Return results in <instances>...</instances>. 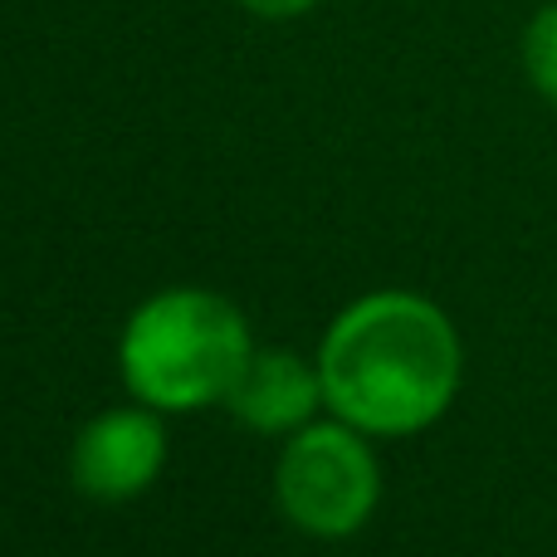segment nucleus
Here are the masks:
<instances>
[{"instance_id":"3","label":"nucleus","mask_w":557,"mask_h":557,"mask_svg":"<svg viewBox=\"0 0 557 557\" xmlns=\"http://www.w3.org/2000/svg\"><path fill=\"white\" fill-rule=\"evenodd\" d=\"M274 499L284 519L308 539H352L382 504V460L372 435L337 421H308L304 431L284 435L274 465Z\"/></svg>"},{"instance_id":"1","label":"nucleus","mask_w":557,"mask_h":557,"mask_svg":"<svg viewBox=\"0 0 557 557\" xmlns=\"http://www.w3.org/2000/svg\"><path fill=\"white\" fill-rule=\"evenodd\" d=\"M327 416L372 441H406L441 421L460 396L465 343L450 313L411 288L362 294L318 343Z\"/></svg>"},{"instance_id":"2","label":"nucleus","mask_w":557,"mask_h":557,"mask_svg":"<svg viewBox=\"0 0 557 557\" xmlns=\"http://www.w3.org/2000/svg\"><path fill=\"white\" fill-rule=\"evenodd\" d=\"M255 357V333L225 294L176 284L143 298L117 337V367L133 401L162 416L221 406Z\"/></svg>"},{"instance_id":"7","label":"nucleus","mask_w":557,"mask_h":557,"mask_svg":"<svg viewBox=\"0 0 557 557\" xmlns=\"http://www.w3.org/2000/svg\"><path fill=\"white\" fill-rule=\"evenodd\" d=\"M240 10H250L255 20H298L318 5V0H235Z\"/></svg>"},{"instance_id":"6","label":"nucleus","mask_w":557,"mask_h":557,"mask_svg":"<svg viewBox=\"0 0 557 557\" xmlns=\"http://www.w3.org/2000/svg\"><path fill=\"white\" fill-rule=\"evenodd\" d=\"M523 74L539 88V98L557 108V0L533 10V20L523 25Z\"/></svg>"},{"instance_id":"5","label":"nucleus","mask_w":557,"mask_h":557,"mask_svg":"<svg viewBox=\"0 0 557 557\" xmlns=\"http://www.w3.org/2000/svg\"><path fill=\"white\" fill-rule=\"evenodd\" d=\"M225 406L235 421L260 435H294L308 421H318V411H327L318 362L288 352V347H264V352L255 347Z\"/></svg>"},{"instance_id":"4","label":"nucleus","mask_w":557,"mask_h":557,"mask_svg":"<svg viewBox=\"0 0 557 557\" xmlns=\"http://www.w3.org/2000/svg\"><path fill=\"white\" fill-rule=\"evenodd\" d=\"M166 465V425L162 411L133 401L98 411L94 421L78 431L74 450H69V474H74L78 494L94 504H127L157 484Z\"/></svg>"}]
</instances>
